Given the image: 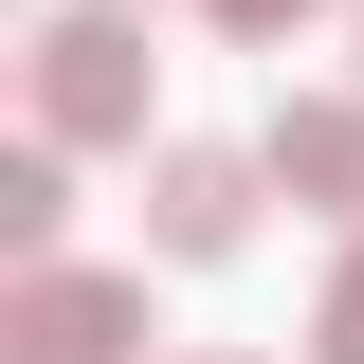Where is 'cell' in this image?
Listing matches in <instances>:
<instances>
[{"label": "cell", "instance_id": "6", "mask_svg": "<svg viewBox=\"0 0 364 364\" xmlns=\"http://www.w3.org/2000/svg\"><path fill=\"white\" fill-rule=\"evenodd\" d=\"M310 364H364V237H346V273L310 291Z\"/></svg>", "mask_w": 364, "mask_h": 364}, {"label": "cell", "instance_id": "5", "mask_svg": "<svg viewBox=\"0 0 364 364\" xmlns=\"http://www.w3.org/2000/svg\"><path fill=\"white\" fill-rule=\"evenodd\" d=\"M55 219H73V182H55V128H37L18 164H0V237H18V255H55Z\"/></svg>", "mask_w": 364, "mask_h": 364}, {"label": "cell", "instance_id": "4", "mask_svg": "<svg viewBox=\"0 0 364 364\" xmlns=\"http://www.w3.org/2000/svg\"><path fill=\"white\" fill-rule=\"evenodd\" d=\"M255 146H273V182H291L310 219H346V237H364V91H291Z\"/></svg>", "mask_w": 364, "mask_h": 364}, {"label": "cell", "instance_id": "2", "mask_svg": "<svg viewBox=\"0 0 364 364\" xmlns=\"http://www.w3.org/2000/svg\"><path fill=\"white\" fill-rule=\"evenodd\" d=\"M0 364H146V273L18 255V291H0Z\"/></svg>", "mask_w": 364, "mask_h": 364}, {"label": "cell", "instance_id": "1", "mask_svg": "<svg viewBox=\"0 0 364 364\" xmlns=\"http://www.w3.org/2000/svg\"><path fill=\"white\" fill-rule=\"evenodd\" d=\"M146 91H164V55H146L128 0L37 18V128H55V146H146Z\"/></svg>", "mask_w": 364, "mask_h": 364}, {"label": "cell", "instance_id": "3", "mask_svg": "<svg viewBox=\"0 0 364 364\" xmlns=\"http://www.w3.org/2000/svg\"><path fill=\"white\" fill-rule=\"evenodd\" d=\"M255 182H273V146H164L146 164V237L164 255H237L255 237Z\"/></svg>", "mask_w": 364, "mask_h": 364}, {"label": "cell", "instance_id": "7", "mask_svg": "<svg viewBox=\"0 0 364 364\" xmlns=\"http://www.w3.org/2000/svg\"><path fill=\"white\" fill-rule=\"evenodd\" d=\"M200 364H219V346H200Z\"/></svg>", "mask_w": 364, "mask_h": 364}]
</instances>
